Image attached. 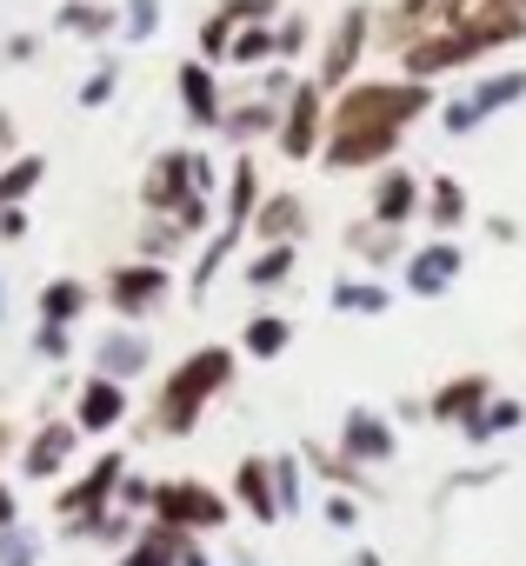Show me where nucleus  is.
Here are the masks:
<instances>
[{
  "mask_svg": "<svg viewBox=\"0 0 526 566\" xmlns=\"http://www.w3.org/2000/svg\"><path fill=\"white\" fill-rule=\"evenodd\" d=\"M233 28H240V14L227 8V0H220V8L200 21V61H213V67H220V61H227V41H233Z\"/></svg>",
  "mask_w": 526,
  "mask_h": 566,
  "instance_id": "c9c22d12",
  "label": "nucleus"
},
{
  "mask_svg": "<svg viewBox=\"0 0 526 566\" xmlns=\"http://www.w3.org/2000/svg\"><path fill=\"white\" fill-rule=\"evenodd\" d=\"M114 87H120V61H114V54H101V61H94V74L81 81V94H74V101L94 114V107H107V101H114Z\"/></svg>",
  "mask_w": 526,
  "mask_h": 566,
  "instance_id": "4c0bfd02",
  "label": "nucleus"
},
{
  "mask_svg": "<svg viewBox=\"0 0 526 566\" xmlns=\"http://www.w3.org/2000/svg\"><path fill=\"white\" fill-rule=\"evenodd\" d=\"M327 486H340V493H367V473H360V460H347L340 447H320V440H307V453H301Z\"/></svg>",
  "mask_w": 526,
  "mask_h": 566,
  "instance_id": "2f4dec72",
  "label": "nucleus"
},
{
  "mask_svg": "<svg viewBox=\"0 0 526 566\" xmlns=\"http://www.w3.org/2000/svg\"><path fill=\"white\" fill-rule=\"evenodd\" d=\"M519 8H526V0H519Z\"/></svg>",
  "mask_w": 526,
  "mask_h": 566,
  "instance_id": "13d9d810",
  "label": "nucleus"
},
{
  "mask_svg": "<svg viewBox=\"0 0 526 566\" xmlns=\"http://www.w3.org/2000/svg\"><path fill=\"white\" fill-rule=\"evenodd\" d=\"M327 301H334V314H360V321L387 314V287H380V280H354V273H340V280H334Z\"/></svg>",
  "mask_w": 526,
  "mask_h": 566,
  "instance_id": "7c9ffc66",
  "label": "nucleus"
},
{
  "mask_svg": "<svg viewBox=\"0 0 526 566\" xmlns=\"http://www.w3.org/2000/svg\"><path fill=\"white\" fill-rule=\"evenodd\" d=\"M307 41H314L307 14H281V21H274V61H301V54H307Z\"/></svg>",
  "mask_w": 526,
  "mask_h": 566,
  "instance_id": "ea45409f",
  "label": "nucleus"
},
{
  "mask_svg": "<svg viewBox=\"0 0 526 566\" xmlns=\"http://www.w3.org/2000/svg\"><path fill=\"white\" fill-rule=\"evenodd\" d=\"M513 233H519V227H513V220H506V213H493V220H486V240H499V247H506V240H513Z\"/></svg>",
  "mask_w": 526,
  "mask_h": 566,
  "instance_id": "09e8293b",
  "label": "nucleus"
},
{
  "mask_svg": "<svg viewBox=\"0 0 526 566\" xmlns=\"http://www.w3.org/2000/svg\"><path fill=\"white\" fill-rule=\"evenodd\" d=\"M420 213L433 220V233H460V227H466V213H473V200H466V187H460L453 174H433V180H427Z\"/></svg>",
  "mask_w": 526,
  "mask_h": 566,
  "instance_id": "5701e85b",
  "label": "nucleus"
},
{
  "mask_svg": "<svg viewBox=\"0 0 526 566\" xmlns=\"http://www.w3.org/2000/svg\"><path fill=\"white\" fill-rule=\"evenodd\" d=\"M147 500H154V480H140V473H120V493H114V506H127V513H147Z\"/></svg>",
  "mask_w": 526,
  "mask_h": 566,
  "instance_id": "c03bdc74",
  "label": "nucleus"
},
{
  "mask_svg": "<svg viewBox=\"0 0 526 566\" xmlns=\"http://www.w3.org/2000/svg\"><path fill=\"white\" fill-rule=\"evenodd\" d=\"M120 473H127V453H101V460L54 500V513H61V520H94V513H107L114 493H120Z\"/></svg>",
  "mask_w": 526,
  "mask_h": 566,
  "instance_id": "f8f14e48",
  "label": "nucleus"
},
{
  "mask_svg": "<svg viewBox=\"0 0 526 566\" xmlns=\"http://www.w3.org/2000/svg\"><path fill=\"white\" fill-rule=\"evenodd\" d=\"M120 420H127V380L87 374L81 394H74V427H81V433H114Z\"/></svg>",
  "mask_w": 526,
  "mask_h": 566,
  "instance_id": "f3484780",
  "label": "nucleus"
},
{
  "mask_svg": "<svg viewBox=\"0 0 526 566\" xmlns=\"http://www.w3.org/2000/svg\"><path fill=\"white\" fill-rule=\"evenodd\" d=\"M173 566H213V559H207V553H200V539L187 533V539H180V553H173Z\"/></svg>",
  "mask_w": 526,
  "mask_h": 566,
  "instance_id": "de8ad7c7",
  "label": "nucleus"
},
{
  "mask_svg": "<svg viewBox=\"0 0 526 566\" xmlns=\"http://www.w3.org/2000/svg\"><path fill=\"white\" fill-rule=\"evenodd\" d=\"M246 233L267 247V240H307V200L301 193H260L246 213Z\"/></svg>",
  "mask_w": 526,
  "mask_h": 566,
  "instance_id": "a211bd4d",
  "label": "nucleus"
},
{
  "mask_svg": "<svg viewBox=\"0 0 526 566\" xmlns=\"http://www.w3.org/2000/svg\"><path fill=\"white\" fill-rule=\"evenodd\" d=\"M233 506L253 513V526H281V500H274V467L267 453H246L233 467Z\"/></svg>",
  "mask_w": 526,
  "mask_h": 566,
  "instance_id": "aec40b11",
  "label": "nucleus"
},
{
  "mask_svg": "<svg viewBox=\"0 0 526 566\" xmlns=\"http://www.w3.org/2000/svg\"><path fill=\"white\" fill-rule=\"evenodd\" d=\"M21 520V506H14V493H8V480H0V526H14Z\"/></svg>",
  "mask_w": 526,
  "mask_h": 566,
  "instance_id": "8fccbe9b",
  "label": "nucleus"
},
{
  "mask_svg": "<svg viewBox=\"0 0 526 566\" xmlns=\"http://www.w3.org/2000/svg\"><path fill=\"white\" fill-rule=\"evenodd\" d=\"M274 127H281V101H267V94H253V101H240V107L220 114V134H227L233 147H246V140H260V134H274Z\"/></svg>",
  "mask_w": 526,
  "mask_h": 566,
  "instance_id": "b1692460",
  "label": "nucleus"
},
{
  "mask_svg": "<svg viewBox=\"0 0 526 566\" xmlns=\"http://www.w3.org/2000/svg\"><path fill=\"white\" fill-rule=\"evenodd\" d=\"M173 87H180V114L200 127V134H220V114H227V101H220V81H213V61H180L173 67Z\"/></svg>",
  "mask_w": 526,
  "mask_h": 566,
  "instance_id": "4468645a",
  "label": "nucleus"
},
{
  "mask_svg": "<svg viewBox=\"0 0 526 566\" xmlns=\"http://www.w3.org/2000/svg\"><path fill=\"white\" fill-rule=\"evenodd\" d=\"M460 273H466V247H460L453 233H433L427 247L407 253V273H400V280H407L413 301H440V294H453Z\"/></svg>",
  "mask_w": 526,
  "mask_h": 566,
  "instance_id": "6e6552de",
  "label": "nucleus"
},
{
  "mask_svg": "<svg viewBox=\"0 0 526 566\" xmlns=\"http://www.w3.org/2000/svg\"><path fill=\"white\" fill-rule=\"evenodd\" d=\"M0 240H28V213L21 207H0Z\"/></svg>",
  "mask_w": 526,
  "mask_h": 566,
  "instance_id": "49530a36",
  "label": "nucleus"
},
{
  "mask_svg": "<svg viewBox=\"0 0 526 566\" xmlns=\"http://www.w3.org/2000/svg\"><path fill=\"white\" fill-rule=\"evenodd\" d=\"M41 553H48V539L28 533L21 520H14V526H0V566H41Z\"/></svg>",
  "mask_w": 526,
  "mask_h": 566,
  "instance_id": "e433bc0d",
  "label": "nucleus"
},
{
  "mask_svg": "<svg viewBox=\"0 0 526 566\" xmlns=\"http://www.w3.org/2000/svg\"><path fill=\"white\" fill-rule=\"evenodd\" d=\"M253 200H260V167H253V154H240L233 167H227V180H220V227H213V240L200 247V266H193V301L220 280V266L233 260V247L246 240V213H253Z\"/></svg>",
  "mask_w": 526,
  "mask_h": 566,
  "instance_id": "7ed1b4c3",
  "label": "nucleus"
},
{
  "mask_svg": "<svg viewBox=\"0 0 526 566\" xmlns=\"http://www.w3.org/2000/svg\"><path fill=\"white\" fill-rule=\"evenodd\" d=\"M154 34H160V0H127V8H120V41L147 48Z\"/></svg>",
  "mask_w": 526,
  "mask_h": 566,
  "instance_id": "58836bf2",
  "label": "nucleus"
},
{
  "mask_svg": "<svg viewBox=\"0 0 526 566\" xmlns=\"http://www.w3.org/2000/svg\"><path fill=\"white\" fill-rule=\"evenodd\" d=\"M8 61H34V34H14L8 41Z\"/></svg>",
  "mask_w": 526,
  "mask_h": 566,
  "instance_id": "3c124183",
  "label": "nucleus"
},
{
  "mask_svg": "<svg viewBox=\"0 0 526 566\" xmlns=\"http://www.w3.org/2000/svg\"><path fill=\"white\" fill-rule=\"evenodd\" d=\"M233 367H240V354L220 347V340H207V347H193L187 360H173V374H167L160 394H154V433L187 440V433L200 427V413L233 387Z\"/></svg>",
  "mask_w": 526,
  "mask_h": 566,
  "instance_id": "f03ea898",
  "label": "nucleus"
},
{
  "mask_svg": "<svg viewBox=\"0 0 526 566\" xmlns=\"http://www.w3.org/2000/svg\"><path fill=\"white\" fill-rule=\"evenodd\" d=\"M0 314H8V287H0Z\"/></svg>",
  "mask_w": 526,
  "mask_h": 566,
  "instance_id": "4d7b16f0",
  "label": "nucleus"
},
{
  "mask_svg": "<svg viewBox=\"0 0 526 566\" xmlns=\"http://www.w3.org/2000/svg\"><path fill=\"white\" fill-rule=\"evenodd\" d=\"M287 347H294V321L287 314H253L240 327V354H253V360H281Z\"/></svg>",
  "mask_w": 526,
  "mask_h": 566,
  "instance_id": "bb28decb",
  "label": "nucleus"
},
{
  "mask_svg": "<svg viewBox=\"0 0 526 566\" xmlns=\"http://www.w3.org/2000/svg\"><path fill=\"white\" fill-rule=\"evenodd\" d=\"M8 440H14V427H8V420H0V460H8Z\"/></svg>",
  "mask_w": 526,
  "mask_h": 566,
  "instance_id": "5fc2aeb1",
  "label": "nucleus"
},
{
  "mask_svg": "<svg viewBox=\"0 0 526 566\" xmlns=\"http://www.w3.org/2000/svg\"><path fill=\"white\" fill-rule=\"evenodd\" d=\"M367 200H374L367 220H380V227H413V220H420V200H427V180H420L413 167L387 160V167L374 174V193H367Z\"/></svg>",
  "mask_w": 526,
  "mask_h": 566,
  "instance_id": "9b49d317",
  "label": "nucleus"
},
{
  "mask_svg": "<svg viewBox=\"0 0 526 566\" xmlns=\"http://www.w3.org/2000/svg\"><path fill=\"white\" fill-rule=\"evenodd\" d=\"M440 107L433 81H347L327 101V140H320V167L327 174H360V167H387L407 140L413 120H427Z\"/></svg>",
  "mask_w": 526,
  "mask_h": 566,
  "instance_id": "f257e3e1",
  "label": "nucleus"
},
{
  "mask_svg": "<svg viewBox=\"0 0 526 566\" xmlns=\"http://www.w3.org/2000/svg\"><path fill=\"white\" fill-rule=\"evenodd\" d=\"M147 360H154V340H147L134 321H120V327H107V334L94 340V374H107V380H140Z\"/></svg>",
  "mask_w": 526,
  "mask_h": 566,
  "instance_id": "dca6fc26",
  "label": "nucleus"
},
{
  "mask_svg": "<svg viewBox=\"0 0 526 566\" xmlns=\"http://www.w3.org/2000/svg\"><path fill=\"white\" fill-rule=\"evenodd\" d=\"M519 101H526V67H499V74H480L466 94L440 101L433 114H440V127H446L453 140H466V134H480L493 114H506V107H519Z\"/></svg>",
  "mask_w": 526,
  "mask_h": 566,
  "instance_id": "20e7f679",
  "label": "nucleus"
},
{
  "mask_svg": "<svg viewBox=\"0 0 526 566\" xmlns=\"http://www.w3.org/2000/svg\"><path fill=\"white\" fill-rule=\"evenodd\" d=\"M34 354H41V360H74V327L34 321Z\"/></svg>",
  "mask_w": 526,
  "mask_h": 566,
  "instance_id": "a19ab883",
  "label": "nucleus"
},
{
  "mask_svg": "<svg viewBox=\"0 0 526 566\" xmlns=\"http://www.w3.org/2000/svg\"><path fill=\"white\" fill-rule=\"evenodd\" d=\"M354 566H380V553H374V546H360V553H354Z\"/></svg>",
  "mask_w": 526,
  "mask_h": 566,
  "instance_id": "864d4df0",
  "label": "nucleus"
},
{
  "mask_svg": "<svg viewBox=\"0 0 526 566\" xmlns=\"http://www.w3.org/2000/svg\"><path fill=\"white\" fill-rule=\"evenodd\" d=\"M267 467H274V500H281V520H294L301 513V453H267Z\"/></svg>",
  "mask_w": 526,
  "mask_h": 566,
  "instance_id": "f704fd0d",
  "label": "nucleus"
},
{
  "mask_svg": "<svg viewBox=\"0 0 526 566\" xmlns=\"http://www.w3.org/2000/svg\"><path fill=\"white\" fill-rule=\"evenodd\" d=\"M513 427H526V400H513V394H486V407H480L473 420H460L466 447H493V440L513 433Z\"/></svg>",
  "mask_w": 526,
  "mask_h": 566,
  "instance_id": "412c9836",
  "label": "nucleus"
},
{
  "mask_svg": "<svg viewBox=\"0 0 526 566\" xmlns=\"http://www.w3.org/2000/svg\"><path fill=\"white\" fill-rule=\"evenodd\" d=\"M320 513H327V526H334V533H354V526H360V500H354V493H340V486L327 493V506H320Z\"/></svg>",
  "mask_w": 526,
  "mask_h": 566,
  "instance_id": "79ce46f5",
  "label": "nucleus"
},
{
  "mask_svg": "<svg viewBox=\"0 0 526 566\" xmlns=\"http://www.w3.org/2000/svg\"><path fill=\"white\" fill-rule=\"evenodd\" d=\"M41 180H48V154H8V160H0V207L34 200Z\"/></svg>",
  "mask_w": 526,
  "mask_h": 566,
  "instance_id": "cd10ccee",
  "label": "nucleus"
},
{
  "mask_svg": "<svg viewBox=\"0 0 526 566\" xmlns=\"http://www.w3.org/2000/svg\"><path fill=\"white\" fill-rule=\"evenodd\" d=\"M233 566H260V559H253V553H233Z\"/></svg>",
  "mask_w": 526,
  "mask_h": 566,
  "instance_id": "6e6d98bb",
  "label": "nucleus"
},
{
  "mask_svg": "<svg viewBox=\"0 0 526 566\" xmlns=\"http://www.w3.org/2000/svg\"><path fill=\"white\" fill-rule=\"evenodd\" d=\"M274 61V21H240L227 41V67H267Z\"/></svg>",
  "mask_w": 526,
  "mask_h": 566,
  "instance_id": "473e14b6",
  "label": "nucleus"
},
{
  "mask_svg": "<svg viewBox=\"0 0 526 566\" xmlns=\"http://www.w3.org/2000/svg\"><path fill=\"white\" fill-rule=\"evenodd\" d=\"M486 394H493V380L486 374H453V380H440L433 394H427V420H440V427H460V420H473L480 407H486Z\"/></svg>",
  "mask_w": 526,
  "mask_h": 566,
  "instance_id": "6ab92c4d",
  "label": "nucleus"
},
{
  "mask_svg": "<svg viewBox=\"0 0 526 566\" xmlns=\"http://www.w3.org/2000/svg\"><path fill=\"white\" fill-rule=\"evenodd\" d=\"M167 294H173V266L167 260H120L114 273H107V307L120 314V321H147L154 307H167Z\"/></svg>",
  "mask_w": 526,
  "mask_h": 566,
  "instance_id": "0eeeda50",
  "label": "nucleus"
},
{
  "mask_svg": "<svg viewBox=\"0 0 526 566\" xmlns=\"http://www.w3.org/2000/svg\"><path fill=\"white\" fill-rule=\"evenodd\" d=\"M14 154V114H0V160Z\"/></svg>",
  "mask_w": 526,
  "mask_h": 566,
  "instance_id": "603ef678",
  "label": "nucleus"
},
{
  "mask_svg": "<svg viewBox=\"0 0 526 566\" xmlns=\"http://www.w3.org/2000/svg\"><path fill=\"white\" fill-rule=\"evenodd\" d=\"M294 61H267V67H260V94H267V101H287L294 94Z\"/></svg>",
  "mask_w": 526,
  "mask_h": 566,
  "instance_id": "37998d69",
  "label": "nucleus"
},
{
  "mask_svg": "<svg viewBox=\"0 0 526 566\" xmlns=\"http://www.w3.org/2000/svg\"><path fill=\"white\" fill-rule=\"evenodd\" d=\"M147 513H154V520H167V526H180V533H220V526L233 520V500H227V493H213L207 480L180 473V480H154Z\"/></svg>",
  "mask_w": 526,
  "mask_h": 566,
  "instance_id": "39448f33",
  "label": "nucleus"
},
{
  "mask_svg": "<svg viewBox=\"0 0 526 566\" xmlns=\"http://www.w3.org/2000/svg\"><path fill=\"white\" fill-rule=\"evenodd\" d=\"M193 193H207L200 180H193V147H167L154 167H147V180H140V207L147 213H180ZM213 200V193H207Z\"/></svg>",
  "mask_w": 526,
  "mask_h": 566,
  "instance_id": "9d476101",
  "label": "nucleus"
},
{
  "mask_svg": "<svg viewBox=\"0 0 526 566\" xmlns=\"http://www.w3.org/2000/svg\"><path fill=\"white\" fill-rule=\"evenodd\" d=\"M407 227H380V220H354L347 227V247L367 260V266H393L400 253H407V240H400Z\"/></svg>",
  "mask_w": 526,
  "mask_h": 566,
  "instance_id": "c756f323",
  "label": "nucleus"
},
{
  "mask_svg": "<svg viewBox=\"0 0 526 566\" xmlns=\"http://www.w3.org/2000/svg\"><path fill=\"white\" fill-rule=\"evenodd\" d=\"M294 266H301V240H267V247L246 260V287L253 294H274V287H287V280H294Z\"/></svg>",
  "mask_w": 526,
  "mask_h": 566,
  "instance_id": "4be33fe9",
  "label": "nucleus"
},
{
  "mask_svg": "<svg viewBox=\"0 0 526 566\" xmlns=\"http://www.w3.org/2000/svg\"><path fill=\"white\" fill-rule=\"evenodd\" d=\"M180 526H167V520H147L127 546H120V566H173V553H180Z\"/></svg>",
  "mask_w": 526,
  "mask_h": 566,
  "instance_id": "393cba45",
  "label": "nucleus"
},
{
  "mask_svg": "<svg viewBox=\"0 0 526 566\" xmlns=\"http://www.w3.org/2000/svg\"><path fill=\"white\" fill-rule=\"evenodd\" d=\"M367 41H374V14H367V8H347V14L334 21L327 48H320V67H314V81H320L327 94H340V87L360 74V54H367Z\"/></svg>",
  "mask_w": 526,
  "mask_h": 566,
  "instance_id": "1a4fd4ad",
  "label": "nucleus"
},
{
  "mask_svg": "<svg viewBox=\"0 0 526 566\" xmlns=\"http://www.w3.org/2000/svg\"><path fill=\"white\" fill-rule=\"evenodd\" d=\"M147 220H154V227L140 233V253H147V260H173V253H180V247L193 240V233H187V227H180L173 213H147Z\"/></svg>",
  "mask_w": 526,
  "mask_h": 566,
  "instance_id": "72a5a7b5",
  "label": "nucleus"
},
{
  "mask_svg": "<svg viewBox=\"0 0 526 566\" xmlns=\"http://www.w3.org/2000/svg\"><path fill=\"white\" fill-rule=\"evenodd\" d=\"M240 21H281V0H227Z\"/></svg>",
  "mask_w": 526,
  "mask_h": 566,
  "instance_id": "a18cd8bd",
  "label": "nucleus"
},
{
  "mask_svg": "<svg viewBox=\"0 0 526 566\" xmlns=\"http://www.w3.org/2000/svg\"><path fill=\"white\" fill-rule=\"evenodd\" d=\"M87 307H94V294H87V280H74V273H61V280L41 287V321H54V327H74Z\"/></svg>",
  "mask_w": 526,
  "mask_h": 566,
  "instance_id": "c85d7f7f",
  "label": "nucleus"
},
{
  "mask_svg": "<svg viewBox=\"0 0 526 566\" xmlns=\"http://www.w3.org/2000/svg\"><path fill=\"white\" fill-rule=\"evenodd\" d=\"M54 28L94 48V41H114V34H120V14H114V8H101V0H67V8L54 14Z\"/></svg>",
  "mask_w": 526,
  "mask_h": 566,
  "instance_id": "a878e982",
  "label": "nucleus"
},
{
  "mask_svg": "<svg viewBox=\"0 0 526 566\" xmlns=\"http://www.w3.org/2000/svg\"><path fill=\"white\" fill-rule=\"evenodd\" d=\"M281 154L287 160H320V140H327V87L314 74L294 81V94L281 101V127H274Z\"/></svg>",
  "mask_w": 526,
  "mask_h": 566,
  "instance_id": "423d86ee",
  "label": "nucleus"
},
{
  "mask_svg": "<svg viewBox=\"0 0 526 566\" xmlns=\"http://www.w3.org/2000/svg\"><path fill=\"white\" fill-rule=\"evenodd\" d=\"M81 440H87V433H81L74 420H41V433H34L28 453H21V480H34V486H41V480H61V473L74 467Z\"/></svg>",
  "mask_w": 526,
  "mask_h": 566,
  "instance_id": "ddd939ff",
  "label": "nucleus"
},
{
  "mask_svg": "<svg viewBox=\"0 0 526 566\" xmlns=\"http://www.w3.org/2000/svg\"><path fill=\"white\" fill-rule=\"evenodd\" d=\"M340 453L360 460V467H387V460L400 453V433L387 427V413H374V407H347V420H340Z\"/></svg>",
  "mask_w": 526,
  "mask_h": 566,
  "instance_id": "2eb2a0df",
  "label": "nucleus"
}]
</instances>
